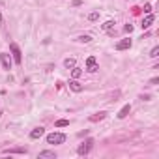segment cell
Masks as SVG:
<instances>
[{"mask_svg": "<svg viewBox=\"0 0 159 159\" xmlns=\"http://www.w3.org/2000/svg\"><path fill=\"white\" fill-rule=\"evenodd\" d=\"M82 75V69L81 68H77V66H75V68H71V77L73 79H79Z\"/></svg>", "mask_w": 159, "mask_h": 159, "instance_id": "9a60e30c", "label": "cell"}, {"mask_svg": "<svg viewBox=\"0 0 159 159\" xmlns=\"http://www.w3.org/2000/svg\"><path fill=\"white\" fill-rule=\"evenodd\" d=\"M73 6L77 8V6H82V0H73Z\"/></svg>", "mask_w": 159, "mask_h": 159, "instance_id": "603a6c76", "label": "cell"}, {"mask_svg": "<svg viewBox=\"0 0 159 159\" xmlns=\"http://www.w3.org/2000/svg\"><path fill=\"white\" fill-rule=\"evenodd\" d=\"M157 82H159V79H157V77H154V79L150 81V84H157Z\"/></svg>", "mask_w": 159, "mask_h": 159, "instance_id": "d4e9b609", "label": "cell"}, {"mask_svg": "<svg viewBox=\"0 0 159 159\" xmlns=\"http://www.w3.org/2000/svg\"><path fill=\"white\" fill-rule=\"evenodd\" d=\"M69 90H73L75 94H81V92L84 90V84H81L77 79H71V81H69Z\"/></svg>", "mask_w": 159, "mask_h": 159, "instance_id": "5b68a950", "label": "cell"}, {"mask_svg": "<svg viewBox=\"0 0 159 159\" xmlns=\"http://www.w3.org/2000/svg\"><path fill=\"white\" fill-rule=\"evenodd\" d=\"M124 30H125L127 34H131V32H133V24H125V26H124Z\"/></svg>", "mask_w": 159, "mask_h": 159, "instance_id": "7402d4cb", "label": "cell"}, {"mask_svg": "<svg viewBox=\"0 0 159 159\" xmlns=\"http://www.w3.org/2000/svg\"><path fill=\"white\" fill-rule=\"evenodd\" d=\"M0 116H2V112H0Z\"/></svg>", "mask_w": 159, "mask_h": 159, "instance_id": "4316f807", "label": "cell"}, {"mask_svg": "<svg viewBox=\"0 0 159 159\" xmlns=\"http://www.w3.org/2000/svg\"><path fill=\"white\" fill-rule=\"evenodd\" d=\"M86 69L90 73H95L97 69H99V66H97V60H95V56H88L86 60Z\"/></svg>", "mask_w": 159, "mask_h": 159, "instance_id": "277c9868", "label": "cell"}, {"mask_svg": "<svg viewBox=\"0 0 159 159\" xmlns=\"http://www.w3.org/2000/svg\"><path fill=\"white\" fill-rule=\"evenodd\" d=\"M154 21H155V15H154V13H148V15H146V19L142 21L141 26H142V28H150L152 24H154Z\"/></svg>", "mask_w": 159, "mask_h": 159, "instance_id": "9c48e42d", "label": "cell"}, {"mask_svg": "<svg viewBox=\"0 0 159 159\" xmlns=\"http://www.w3.org/2000/svg\"><path fill=\"white\" fill-rule=\"evenodd\" d=\"M66 135L64 133H49L47 135V144H64Z\"/></svg>", "mask_w": 159, "mask_h": 159, "instance_id": "6da1fadb", "label": "cell"}, {"mask_svg": "<svg viewBox=\"0 0 159 159\" xmlns=\"http://www.w3.org/2000/svg\"><path fill=\"white\" fill-rule=\"evenodd\" d=\"M92 144H94V141H92V139H88V141H84V142H82V144H81V146H79V148H77V154H79V155H86L88 152L92 150Z\"/></svg>", "mask_w": 159, "mask_h": 159, "instance_id": "3957f363", "label": "cell"}, {"mask_svg": "<svg viewBox=\"0 0 159 159\" xmlns=\"http://www.w3.org/2000/svg\"><path fill=\"white\" fill-rule=\"evenodd\" d=\"M4 154H28L26 148H9V150H4Z\"/></svg>", "mask_w": 159, "mask_h": 159, "instance_id": "7c38bea8", "label": "cell"}, {"mask_svg": "<svg viewBox=\"0 0 159 159\" xmlns=\"http://www.w3.org/2000/svg\"><path fill=\"white\" fill-rule=\"evenodd\" d=\"M0 60H2V68H4L6 71H9V69H11V56H9L8 53H2V55H0Z\"/></svg>", "mask_w": 159, "mask_h": 159, "instance_id": "8992f818", "label": "cell"}, {"mask_svg": "<svg viewBox=\"0 0 159 159\" xmlns=\"http://www.w3.org/2000/svg\"><path fill=\"white\" fill-rule=\"evenodd\" d=\"M77 41H79V43H90V41H92V36H88V34H84V36H79Z\"/></svg>", "mask_w": 159, "mask_h": 159, "instance_id": "2e32d148", "label": "cell"}, {"mask_svg": "<svg viewBox=\"0 0 159 159\" xmlns=\"http://www.w3.org/2000/svg\"><path fill=\"white\" fill-rule=\"evenodd\" d=\"M131 9H133V13H135V15L141 13V8H137V6H135V8H131Z\"/></svg>", "mask_w": 159, "mask_h": 159, "instance_id": "cb8c5ba5", "label": "cell"}, {"mask_svg": "<svg viewBox=\"0 0 159 159\" xmlns=\"http://www.w3.org/2000/svg\"><path fill=\"white\" fill-rule=\"evenodd\" d=\"M114 24H116L114 21H107V23H103V24H101V30H110V28H112Z\"/></svg>", "mask_w": 159, "mask_h": 159, "instance_id": "ac0fdd59", "label": "cell"}, {"mask_svg": "<svg viewBox=\"0 0 159 159\" xmlns=\"http://www.w3.org/2000/svg\"><path fill=\"white\" fill-rule=\"evenodd\" d=\"M97 19H99V11H92V13L88 15V21H92V23L97 21Z\"/></svg>", "mask_w": 159, "mask_h": 159, "instance_id": "d6986e66", "label": "cell"}, {"mask_svg": "<svg viewBox=\"0 0 159 159\" xmlns=\"http://www.w3.org/2000/svg\"><path fill=\"white\" fill-rule=\"evenodd\" d=\"M9 51H11V55H13V60H15L17 64L23 62V55H21V49H19V45L15 43V41H11V43H9Z\"/></svg>", "mask_w": 159, "mask_h": 159, "instance_id": "7a4b0ae2", "label": "cell"}, {"mask_svg": "<svg viewBox=\"0 0 159 159\" xmlns=\"http://www.w3.org/2000/svg\"><path fill=\"white\" fill-rule=\"evenodd\" d=\"M150 56H152V58H157V56H159V47H154V49H152Z\"/></svg>", "mask_w": 159, "mask_h": 159, "instance_id": "ffe728a7", "label": "cell"}, {"mask_svg": "<svg viewBox=\"0 0 159 159\" xmlns=\"http://www.w3.org/2000/svg\"><path fill=\"white\" fill-rule=\"evenodd\" d=\"M129 112H131V105H124V107H122V110H120V112L116 114V116H118V120H124Z\"/></svg>", "mask_w": 159, "mask_h": 159, "instance_id": "8fae6325", "label": "cell"}, {"mask_svg": "<svg viewBox=\"0 0 159 159\" xmlns=\"http://www.w3.org/2000/svg\"><path fill=\"white\" fill-rule=\"evenodd\" d=\"M64 66H66L68 69H71V68L77 66V62H75V58H66V60H64Z\"/></svg>", "mask_w": 159, "mask_h": 159, "instance_id": "5bb4252c", "label": "cell"}, {"mask_svg": "<svg viewBox=\"0 0 159 159\" xmlns=\"http://www.w3.org/2000/svg\"><path fill=\"white\" fill-rule=\"evenodd\" d=\"M37 157H39V159H56V152H53V150H43V152H39V154H37Z\"/></svg>", "mask_w": 159, "mask_h": 159, "instance_id": "52a82bcc", "label": "cell"}, {"mask_svg": "<svg viewBox=\"0 0 159 159\" xmlns=\"http://www.w3.org/2000/svg\"><path fill=\"white\" fill-rule=\"evenodd\" d=\"M69 125V120H56L55 127H68Z\"/></svg>", "mask_w": 159, "mask_h": 159, "instance_id": "e0dca14e", "label": "cell"}, {"mask_svg": "<svg viewBox=\"0 0 159 159\" xmlns=\"http://www.w3.org/2000/svg\"><path fill=\"white\" fill-rule=\"evenodd\" d=\"M105 116H107V112H103V110H101V112H97V114H92L88 120H90V122H99V120H103Z\"/></svg>", "mask_w": 159, "mask_h": 159, "instance_id": "4fadbf2b", "label": "cell"}, {"mask_svg": "<svg viewBox=\"0 0 159 159\" xmlns=\"http://www.w3.org/2000/svg\"><path fill=\"white\" fill-rule=\"evenodd\" d=\"M4 23V17H2V13H0V24Z\"/></svg>", "mask_w": 159, "mask_h": 159, "instance_id": "484cf974", "label": "cell"}, {"mask_svg": "<svg viewBox=\"0 0 159 159\" xmlns=\"http://www.w3.org/2000/svg\"><path fill=\"white\" fill-rule=\"evenodd\" d=\"M43 135H45V129H43V127H36V129L30 131V139L32 141H36V139H39V137H43Z\"/></svg>", "mask_w": 159, "mask_h": 159, "instance_id": "ba28073f", "label": "cell"}, {"mask_svg": "<svg viewBox=\"0 0 159 159\" xmlns=\"http://www.w3.org/2000/svg\"><path fill=\"white\" fill-rule=\"evenodd\" d=\"M144 13H152V4H144Z\"/></svg>", "mask_w": 159, "mask_h": 159, "instance_id": "44dd1931", "label": "cell"}, {"mask_svg": "<svg viewBox=\"0 0 159 159\" xmlns=\"http://www.w3.org/2000/svg\"><path fill=\"white\" fill-rule=\"evenodd\" d=\"M129 47H131V39H122V41L116 43V51H125V49H129Z\"/></svg>", "mask_w": 159, "mask_h": 159, "instance_id": "30bf717a", "label": "cell"}]
</instances>
